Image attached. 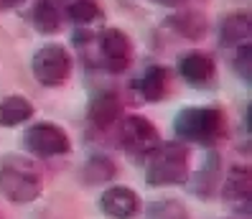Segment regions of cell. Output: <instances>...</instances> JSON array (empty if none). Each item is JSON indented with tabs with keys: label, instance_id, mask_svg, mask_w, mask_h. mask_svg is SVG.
<instances>
[{
	"label": "cell",
	"instance_id": "cell-1",
	"mask_svg": "<svg viewBox=\"0 0 252 219\" xmlns=\"http://www.w3.org/2000/svg\"><path fill=\"white\" fill-rule=\"evenodd\" d=\"M0 191L13 204H31L43 191L41 171L33 160L8 153L0 160Z\"/></svg>",
	"mask_w": 252,
	"mask_h": 219
},
{
	"label": "cell",
	"instance_id": "cell-7",
	"mask_svg": "<svg viewBox=\"0 0 252 219\" xmlns=\"http://www.w3.org/2000/svg\"><path fill=\"white\" fill-rule=\"evenodd\" d=\"M99 54H102V64H105L107 71L123 74L132 62V41L120 28H107L99 36Z\"/></svg>",
	"mask_w": 252,
	"mask_h": 219
},
{
	"label": "cell",
	"instance_id": "cell-11",
	"mask_svg": "<svg viewBox=\"0 0 252 219\" xmlns=\"http://www.w3.org/2000/svg\"><path fill=\"white\" fill-rule=\"evenodd\" d=\"M123 118V99L115 92H99L90 102V120L97 127H110Z\"/></svg>",
	"mask_w": 252,
	"mask_h": 219
},
{
	"label": "cell",
	"instance_id": "cell-14",
	"mask_svg": "<svg viewBox=\"0 0 252 219\" xmlns=\"http://www.w3.org/2000/svg\"><path fill=\"white\" fill-rule=\"evenodd\" d=\"M224 199L232 201L234 207L247 209V201H250V168H245V166L229 168L227 181H224Z\"/></svg>",
	"mask_w": 252,
	"mask_h": 219
},
{
	"label": "cell",
	"instance_id": "cell-4",
	"mask_svg": "<svg viewBox=\"0 0 252 219\" xmlns=\"http://www.w3.org/2000/svg\"><path fill=\"white\" fill-rule=\"evenodd\" d=\"M31 71L38 84L62 87L71 74V56H69L66 46H62V43H46V46H41L31 59Z\"/></svg>",
	"mask_w": 252,
	"mask_h": 219
},
{
	"label": "cell",
	"instance_id": "cell-13",
	"mask_svg": "<svg viewBox=\"0 0 252 219\" xmlns=\"http://www.w3.org/2000/svg\"><path fill=\"white\" fill-rule=\"evenodd\" d=\"M33 105L21 94H10L0 99V127H18L33 118Z\"/></svg>",
	"mask_w": 252,
	"mask_h": 219
},
{
	"label": "cell",
	"instance_id": "cell-18",
	"mask_svg": "<svg viewBox=\"0 0 252 219\" xmlns=\"http://www.w3.org/2000/svg\"><path fill=\"white\" fill-rule=\"evenodd\" d=\"M84 184H102V181H110L115 176V163L105 156H92L87 160V166L82 171Z\"/></svg>",
	"mask_w": 252,
	"mask_h": 219
},
{
	"label": "cell",
	"instance_id": "cell-19",
	"mask_svg": "<svg viewBox=\"0 0 252 219\" xmlns=\"http://www.w3.org/2000/svg\"><path fill=\"white\" fill-rule=\"evenodd\" d=\"M250 56H252V49H250V43H245V46L237 49L234 54V71L240 74V79L250 82V74H252V66H250Z\"/></svg>",
	"mask_w": 252,
	"mask_h": 219
},
{
	"label": "cell",
	"instance_id": "cell-2",
	"mask_svg": "<svg viewBox=\"0 0 252 219\" xmlns=\"http://www.w3.org/2000/svg\"><path fill=\"white\" fill-rule=\"evenodd\" d=\"M227 130L224 112L219 107H184L173 120V133L184 143L214 145Z\"/></svg>",
	"mask_w": 252,
	"mask_h": 219
},
{
	"label": "cell",
	"instance_id": "cell-8",
	"mask_svg": "<svg viewBox=\"0 0 252 219\" xmlns=\"http://www.w3.org/2000/svg\"><path fill=\"white\" fill-rule=\"evenodd\" d=\"M179 74L184 77L186 84L204 90V87L214 84L217 79V64L209 54L204 51H189L179 59Z\"/></svg>",
	"mask_w": 252,
	"mask_h": 219
},
{
	"label": "cell",
	"instance_id": "cell-6",
	"mask_svg": "<svg viewBox=\"0 0 252 219\" xmlns=\"http://www.w3.org/2000/svg\"><path fill=\"white\" fill-rule=\"evenodd\" d=\"M120 143L130 156L148 158L158 148L160 135L148 118H143V115H127L120 127Z\"/></svg>",
	"mask_w": 252,
	"mask_h": 219
},
{
	"label": "cell",
	"instance_id": "cell-20",
	"mask_svg": "<svg viewBox=\"0 0 252 219\" xmlns=\"http://www.w3.org/2000/svg\"><path fill=\"white\" fill-rule=\"evenodd\" d=\"M151 3L163 5V8H179V5H184V3H186V0H151Z\"/></svg>",
	"mask_w": 252,
	"mask_h": 219
},
{
	"label": "cell",
	"instance_id": "cell-22",
	"mask_svg": "<svg viewBox=\"0 0 252 219\" xmlns=\"http://www.w3.org/2000/svg\"><path fill=\"white\" fill-rule=\"evenodd\" d=\"M54 3H56L59 8H62V13H64V10H66V8H69L71 3H77V0H54Z\"/></svg>",
	"mask_w": 252,
	"mask_h": 219
},
{
	"label": "cell",
	"instance_id": "cell-3",
	"mask_svg": "<svg viewBox=\"0 0 252 219\" xmlns=\"http://www.w3.org/2000/svg\"><path fill=\"white\" fill-rule=\"evenodd\" d=\"M189 179V148L184 143H158L148 156L145 181L151 186H179Z\"/></svg>",
	"mask_w": 252,
	"mask_h": 219
},
{
	"label": "cell",
	"instance_id": "cell-21",
	"mask_svg": "<svg viewBox=\"0 0 252 219\" xmlns=\"http://www.w3.org/2000/svg\"><path fill=\"white\" fill-rule=\"evenodd\" d=\"M21 3H26V0H0V10H10V8H18Z\"/></svg>",
	"mask_w": 252,
	"mask_h": 219
},
{
	"label": "cell",
	"instance_id": "cell-5",
	"mask_svg": "<svg viewBox=\"0 0 252 219\" xmlns=\"http://www.w3.org/2000/svg\"><path fill=\"white\" fill-rule=\"evenodd\" d=\"M23 145H26L28 153L38 156V158H54V156H64V153L71 151L69 135L54 123L31 125L23 135Z\"/></svg>",
	"mask_w": 252,
	"mask_h": 219
},
{
	"label": "cell",
	"instance_id": "cell-15",
	"mask_svg": "<svg viewBox=\"0 0 252 219\" xmlns=\"http://www.w3.org/2000/svg\"><path fill=\"white\" fill-rule=\"evenodd\" d=\"M33 26H36V31H41V33H56L59 28H62V23H64V13H62V8H59L54 0H38L36 3V8H33Z\"/></svg>",
	"mask_w": 252,
	"mask_h": 219
},
{
	"label": "cell",
	"instance_id": "cell-12",
	"mask_svg": "<svg viewBox=\"0 0 252 219\" xmlns=\"http://www.w3.org/2000/svg\"><path fill=\"white\" fill-rule=\"evenodd\" d=\"M135 90L140 92V97L145 102H160L168 92V69L153 64L143 71V77L135 82Z\"/></svg>",
	"mask_w": 252,
	"mask_h": 219
},
{
	"label": "cell",
	"instance_id": "cell-9",
	"mask_svg": "<svg viewBox=\"0 0 252 219\" xmlns=\"http://www.w3.org/2000/svg\"><path fill=\"white\" fill-rule=\"evenodd\" d=\"M99 209L112 219H130L140 209V196L127 186H112L99 199Z\"/></svg>",
	"mask_w": 252,
	"mask_h": 219
},
{
	"label": "cell",
	"instance_id": "cell-17",
	"mask_svg": "<svg viewBox=\"0 0 252 219\" xmlns=\"http://www.w3.org/2000/svg\"><path fill=\"white\" fill-rule=\"evenodd\" d=\"M64 13H66V18L77 26H90V23L102 18V8H99L97 0H77V3H71Z\"/></svg>",
	"mask_w": 252,
	"mask_h": 219
},
{
	"label": "cell",
	"instance_id": "cell-16",
	"mask_svg": "<svg viewBox=\"0 0 252 219\" xmlns=\"http://www.w3.org/2000/svg\"><path fill=\"white\" fill-rule=\"evenodd\" d=\"M166 23L184 38H201L206 33V18L201 13H176Z\"/></svg>",
	"mask_w": 252,
	"mask_h": 219
},
{
	"label": "cell",
	"instance_id": "cell-10",
	"mask_svg": "<svg viewBox=\"0 0 252 219\" xmlns=\"http://www.w3.org/2000/svg\"><path fill=\"white\" fill-rule=\"evenodd\" d=\"M252 36V23H250V13L237 10L227 13L219 23V43L224 49H240L245 43H250Z\"/></svg>",
	"mask_w": 252,
	"mask_h": 219
}]
</instances>
